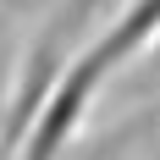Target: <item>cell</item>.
<instances>
[{"label":"cell","mask_w":160,"mask_h":160,"mask_svg":"<svg viewBox=\"0 0 160 160\" xmlns=\"http://www.w3.org/2000/svg\"><path fill=\"white\" fill-rule=\"evenodd\" d=\"M99 6H105V0H66V6H61V28H55V33H72V28H83V22H88Z\"/></svg>","instance_id":"3957f363"},{"label":"cell","mask_w":160,"mask_h":160,"mask_svg":"<svg viewBox=\"0 0 160 160\" xmlns=\"http://www.w3.org/2000/svg\"><path fill=\"white\" fill-rule=\"evenodd\" d=\"M99 83H105V66L94 55H83L72 72L55 78V88L44 94L39 116H33L28 127V144H22V160H55L66 149V138L83 127V116H88V99L99 94Z\"/></svg>","instance_id":"6da1fadb"},{"label":"cell","mask_w":160,"mask_h":160,"mask_svg":"<svg viewBox=\"0 0 160 160\" xmlns=\"http://www.w3.org/2000/svg\"><path fill=\"white\" fill-rule=\"evenodd\" d=\"M160 28V0H138V6H132L127 17H122V22H116L111 33H105V39H99L94 50H88V55H94L99 66H105V72H111L116 61H122V55H132V50L144 44L149 33Z\"/></svg>","instance_id":"7a4b0ae2"}]
</instances>
